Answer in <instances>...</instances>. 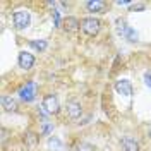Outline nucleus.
I'll return each instance as SVG.
<instances>
[{
	"label": "nucleus",
	"instance_id": "nucleus-3",
	"mask_svg": "<svg viewBox=\"0 0 151 151\" xmlns=\"http://www.w3.org/2000/svg\"><path fill=\"white\" fill-rule=\"evenodd\" d=\"M36 89H38V84L35 81H29L28 84L24 86V88H21V91H19L21 100L22 101H33L36 98Z\"/></svg>",
	"mask_w": 151,
	"mask_h": 151
},
{
	"label": "nucleus",
	"instance_id": "nucleus-2",
	"mask_svg": "<svg viewBox=\"0 0 151 151\" xmlns=\"http://www.w3.org/2000/svg\"><path fill=\"white\" fill-rule=\"evenodd\" d=\"M12 21L17 29H26L31 24V14L28 9H17L12 16Z\"/></svg>",
	"mask_w": 151,
	"mask_h": 151
},
{
	"label": "nucleus",
	"instance_id": "nucleus-20",
	"mask_svg": "<svg viewBox=\"0 0 151 151\" xmlns=\"http://www.w3.org/2000/svg\"><path fill=\"white\" fill-rule=\"evenodd\" d=\"M117 5H131V2H127V0H119Z\"/></svg>",
	"mask_w": 151,
	"mask_h": 151
},
{
	"label": "nucleus",
	"instance_id": "nucleus-10",
	"mask_svg": "<svg viewBox=\"0 0 151 151\" xmlns=\"http://www.w3.org/2000/svg\"><path fill=\"white\" fill-rule=\"evenodd\" d=\"M105 4L103 0H91V2H88L86 4V9L89 10V12H101L105 9Z\"/></svg>",
	"mask_w": 151,
	"mask_h": 151
},
{
	"label": "nucleus",
	"instance_id": "nucleus-8",
	"mask_svg": "<svg viewBox=\"0 0 151 151\" xmlns=\"http://www.w3.org/2000/svg\"><path fill=\"white\" fill-rule=\"evenodd\" d=\"M122 148L125 151H139V142L131 136H125L122 137Z\"/></svg>",
	"mask_w": 151,
	"mask_h": 151
},
{
	"label": "nucleus",
	"instance_id": "nucleus-17",
	"mask_svg": "<svg viewBox=\"0 0 151 151\" xmlns=\"http://www.w3.org/2000/svg\"><path fill=\"white\" fill-rule=\"evenodd\" d=\"M53 22H55V26H60V24H62V21H60V12H58V10H53Z\"/></svg>",
	"mask_w": 151,
	"mask_h": 151
},
{
	"label": "nucleus",
	"instance_id": "nucleus-11",
	"mask_svg": "<svg viewBox=\"0 0 151 151\" xmlns=\"http://www.w3.org/2000/svg\"><path fill=\"white\" fill-rule=\"evenodd\" d=\"M79 26H81V22H79L76 17H67V19H64V28H65V31H69V33L76 31Z\"/></svg>",
	"mask_w": 151,
	"mask_h": 151
},
{
	"label": "nucleus",
	"instance_id": "nucleus-21",
	"mask_svg": "<svg viewBox=\"0 0 151 151\" xmlns=\"http://www.w3.org/2000/svg\"><path fill=\"white\" fill-rule=\"evenodd\" d=\"M150 136H151V129H150Z\"/></svg>",
	"mask_w": 151,
	"mask_h": 151
},
{
	"label": "nucleus",
	"instance_id": "nucleus-4",
	"mask_svg": "<svg viewBox=\"0 0 151 151\" xmlns=\"http://www.w3.org/2000/svg\"><path fill=\"white\" fill-rule=\"evenodd\" d=\"M43 108H45L48 113H58L60 103H58V100H57L55 94H47V96L43 98Z\"/></svg>",
	"mask_w": 151,
	"mask_h": 151
},
{
	"label": "nucleus",
	"instance_id": "nucleus-7",
	"mask_svg": "<svg viewBox=\"0 0 151 151\" xmlns=\"http://www.w3.org/2000/svg\"><path fill=\"white\" fill-rule=\"evenodd\" d=\"M67 115L70 117V119H79L81 117V113H83V108H81V105L77 103V101H67Z\"/></svg>",
	"mask_w": 151,
	"mask_h": 151
},
{
	"label": "nucleus",
	"instance_id": "nucleus-9",
	"mask_svg": "<svg viewBox=\"0 0 151 151\" xmlns=\"http://www.w3.org/2000/svg\"><path fill=\"white\" fill-rule=\"evenodd\" d=\"M2 108H5L7 112H16L17 110V101L12 96H2Z\"/></svg>",
	"mask_w": 151,
	"mask_h": 151
},
{
	"label": "nucleus",
	"instance_id": "nucleus-5",
	"mask_svg": "<svg viewBox=\"0 0 151 151\" xmlns=\"http://www.w3.org/2000/svg\"><path fill=\"white\" fill-rule=\"evenodd\" d=\"M115 91L122 96H132V93H134L131 81H127V79H119L115 83Z\"/></svg>",
	"mask_w": 151,
	"mask_h": 151
},
{
	"label": "nucleus",
	"instance_id": "nucleus-1",
	"mask_svg": "<svg viewBox=\"0 0 151 151\" xmlns=\"http://www.w3.org/2000/svg\"><path fill=\"white\" fill-rule=\"evenodd\" d=\"M79 28H81V31L84 33L86 36H96L100 28H101V22L96 17H84V19H81V26Z\"/></svg>",
	"mask_w": 151,
	"mask_h": 151
},
{
	"label": "nucleus",
	"instance_id": "nucleus-14",
	"mask_svg": "<svg viewBox=\"0 0 151 151\" xmlns=\"http://www.w3.org/2000/svg\"><path fill=\"white\" fill-rule=\"evenodd\" d=\"M24 141L28 142L29 146H35L38 142V137H36V134H33V132H26V137H24Z\"/></svg>",
	"mask_w": 151,
	"mask_h": 151
},
{
	"label": "nucleus",
	"instance_id": "nucleus-19",
	"mask_svg": "<svg viewBox=\"0 0 151 151\" xmlns=\"http://www.w3.org/2000/svg\"><path fill=\"white\" fill-rule=\"evenodd\" d=\"M144 83L151 88V72H146V74H144Z\"/></svg>",
	"mask_w": 151,
	"mask_h": 151
},
{
	"label": "nucleus",
	"instance_id": "nucleus-12",
	"mask_svg": "<svg viewBox=\"0 0 151 151\" xmlns=\"http://www.w3.org/2000/svg\"><path fill=\"white\" fill-rule=\"evenodd\" d=\"M48 150L50 151H64V144L58 137H50L48 139Z\"/></svg>",
	"mask_w": 151,
	"mask_h": 151
},
{
	"label": "nucleus",
	"instance_id": "nucleus-18",
	"mask_svg": "<svg viewBox=\"0 0 151 151\" xmlns=\"http://www.w3.org/2000/svg\"><path fill=\"white\" fill-rule=\"evenodd\" d=\"M144 4H131V10H142Z\"/></svg>",
	"mask_w": 151,
	"mask_h": 151
},
{
	"label": "nucleus",
	"instance_id": "nucleus-13",
	"mask_svg": "<svg viewBox=\"0 0 151 151\" xmlns=\"http://www.w3.org/2000/svg\"><path fill=\"white\" fill-rule=\"evenodd\" d=\"M29 47L38 50V52H43V50H47L48 43H47V40H31L29 41Z\"/></svg>",
	"mask_w": 151,
	"mask_h": 151
},
{
	"label": "nucleus",
	"instance_id": "nucleus-15",
	"mask_svg": "<svg viewBox=\"0 0 151 151\" xmlns=\"http://www.w3.org/2000/svg\"><path fill=\"white\" fill-rule=\"evenodd\" d=\"M52 131H53V125L45 120V122H43V127H41V134H43V136H48Z\"/></svg>",
	"mask_w": 151,
	"mask_h": 151
},
{
	"label": "nucleus",
	"instance_id": "nucleus-16",
	"mask_svg": "<svg viewBox=\"0 0 151 151\" xmlns=\"http://www.w3.org/2000/svg\"><path fill=\"white\" fill-rule=\"evenodd\" d=\"M77 151H94V146L89 144V142H81L77 146Z\"/></svg>",
	"mask_w": 151,
	"mask_h": 151
},
{
	"label": "nucleus",
	"instance_id": "nucleus-6",
	"mask_svg": "<svg viewBox=\"0 0 151 151\" xmlns=\"http://www.w3.org/2000/svg\"><path fill=\"white\" fill-rule=\"evenodd\" d=\"M17 64L21 69L28 70V69H31V67L35 65V57H33V53H29V52H21L17 57Z\"/></svg>",
	"mask_w": 151,
	"mask_h": 151
}]
</instances>
